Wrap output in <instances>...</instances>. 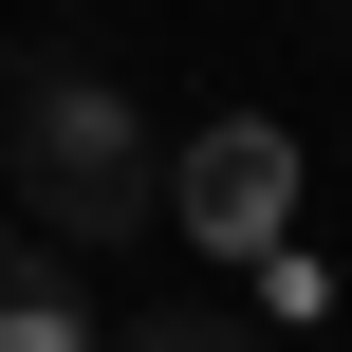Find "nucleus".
<instances>
[{"instance_id":"nucleus-3","label":"nucleus","mask_w":352,"mask_h":352,"mask_svg":"<svg viewBox=\"0 0 352 352\" xmlns=\"http://www.w3.org/2000/svg\"><path fill=\"white\" fill-rule=\"evenodd\" d=\"M0 352H111V316L74 297V241L0 223Z\"/></svg>"},{"instance_id":"nucleus-4","label":"nucleus","mask_w":352,"mask_h":352,"mask_svg":"<svg viewBox=\"0 0 352 352\" xmlns=\"http://www.w3.org/2000/svg\"><path fill=\"white\" fill-rule=\"evenodd\" d=\"M111 352H278V334H260V297H167V316H130Z\"/></svg>"},{"instance_id":"nucleus-1","label":"nucleus","mask_w":352,"mask_h":352,"mask_svg":"<svg viewBox=\"0 0 352 352\" xmlns=\"http://www.w3.org/2000/svg\"><path fill=\"white\" fill-rule=\"evenodd\" d=\"M0 186H19V223L37 241H148V204H167V148H148V111L111 93V56H19L0 74Z\"/></svg>"},{"instance_id":"nucleus-2","label":"nucleus","mask_w":352,"mask_h":352,"mask_svg":"<svg viewBox=\"0 0 352 352\" xmlns=\"http://www.w3.org/2000/svg\"><path fill=\"white\" fill-rule=\"evenodd\" d=\"M167 223H186L204 260L297 241V130H278V111H204V130L167 148Z\"/></svg>"}]
</instances>
